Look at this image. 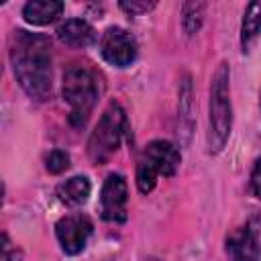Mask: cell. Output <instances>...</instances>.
Segmentation results:
<instances>
[{"label":"cell","instance_id":"e0dca14e","mask_svg":"<svg viewBox=\"0 0 261 261\" xmlns=\"http://www.w3.org/2000/svg\"><path fill=\"white\" fill-rule=\"evenodd\" d=\"M2 261H20V251L12 247L8 234H2Z\"/></svg>","mask_w":261,"mask_h":261},{"label":"cell","instance_id":"5bb4252c","mask_svg":"<svg viewBox=\"0 0 261 261\" xmlns=\"http://www.w3.org/2000/svg\"><path fill=\"white\" fill-rule=\"evenodd\" d=\"M204 4L202 2H186L181 6V27L186 35H196L204 20Z\"/></svg>","mask_w":261,"mask_h":261},{"label":"cell","instance_id":"7c38bea8","mask_svg":"<svg viewBox=\"0 0 261 261\" xmlns=\"http://www.w3.org/2000/svg\"><path fill=\"white\" fill-rule=\"evenodd\" d=\"M90 181L84 175H73L57 186V198L65 206H82L90 198Z\"/></svg>","mask_w":261,"mask_h":261},{"label":"cell","instance_id":"52a82bcc","mask_svg":"<svg viewBox=\"0 0 261 261\" xmlns=\"http://www.w3.org/2000/svg\"><path fill=\"white\" fill-rule=\"evenodd\" d=\"M92 230H94V224L86 214H69L55 224V237L67 255L82 253Z\"/></svg>","mask_w":261,"mask_h":261},{"label":"cell","instance_id":"6da1fadb","mask_svg":"<svg viewBox=\"0 0 261 261\" xmlns=\"http://www.w3.org/2000/svg\"><path fill=\"white\" fill-rule=\"evenodd\" d=\"M10 61L20 88L45 100L51 92V43L45 35L16 31L10 45Z\"/></svg>","mask_w":261,"mask_h":261},{"label":"cell","instance_id":"30bf717a","mask_svg":"<svg viewBox=\"0 0 261 261\" xmlns=\"http://www.w3.org/2000/svg\"><path fill=\"white\" fill-rule=\"evenodd\" d=\"M57 37L61 43L69 47H90L96 41V31L90 22L82 18H69L57 29Z\"/></svg>","mask_w":261,"mask_h":261},{"label":"cell","instance_id":"d6986e66","mask_svg":"<svg viewBox=\"0 0 261 261\" xmlns=\"http://www.w3.org/2000/svg\"><path fill=\"white\" fill-rule=\"evenodd\" d=\"M147 261H161V259H147Z\"/></svg>","mask_w":261,"mask_h":261},{"label":"cell","instance_id":"ba28073f","mask_svg":"<svg viewBox=\"0 0 261 261\" xmlns=\"http://www.w3.org/2000/svg\"><path fill=\"white\" fill-rule=\"evenodd\" d=\"M126 202L128 190L126 179L120 173H110L102 186L100 194V214L108 222H124L126 220Z\"/></svg>","mask_w":261,"mask_h":261},{"label":"cell","instance_id":"2e32d148","mask_svg":"<svg viewBox=\"0 0 261 261\" xmlns=\"http://www.w3.org/2000/svg\"><path fill=\"white\" fill-rule=\"evenodd\" d=\"M120 8L126 10L128 14H143L151 8H155V2H137V0H130V2H120Z\"/></svg>","mask_w":261,"mask_h":261},{"label":"cell","instance_id":"7a4b0ae2","mask_svg":"<svg viewBox=\"0 0 261 261\" xmlns=\"http://www.w3.org/2000/svg\"><path fill=\"white\" fill-rule=\"evenodd\" d=\"M100 82L94 69L86 65H71L63 73V98L69 104V122L84 126L98 102Z\"/></svg>","mask_w":261,"mask_h":261},{"label":"cell","instance_id":"8992f818","mask_svg":"<svg viewBox=\"0 0 261 261\" xmlns=\"http://www.w3.org/2000/svg\"><path fill=\"white\" fill-rule=\"evenodd\" d=\"M100 53L110 65L126 67L137 57V41L128 31L120 27H110L100 39Z\"/></svg>","mask_w":261,"mask_h":261},{"label":"cell","instance_id":"9a60e30c","mask_svg":"<svg viewBox=\"0 0 261 261\" xmlns=\"http://www.w3.org/2000/svg\"><path fill=\"white\" fill-rule=\"evenodd\" d=\"M45 167L51 173H63L69 167V155L61 149H55L45 157Z\"/></svg>","mask_w":261,"mask_h":261},{"label":"cell","instance_id":"4fadbf2b","mask_svg":"<svg viewBox=\"0 0 261 261\" xmlns=\"http://www.w3.org/2000/svg\"><path fill=\"white\" fill-rule=\"evenodd\" d=\"M261 33V2H251L245 10L243 24H241V43L243 49H249V45L257 39Z\"/></svg>","mask_w":261,"mask_h":261},{"label":"cell","instance_id":"9c48e42d","mask_svg":"<svg viewBox=\"0 0 261 261\" xmlns=\"http://www.w3.org/2000/svg\"><path fill=\"white\" fill-rule=\"evenodd\" d=\"M226 253L230 261H257L259 243L255 232L249 226H239L226 237Z\"/></svg>","mask_w":261,"mask_h":261},{"label":"cell","instance_id":"3957f363","mask_svg":"<svg viewBox=\"0 0 261 261\" xmlns=\"http://www.w3.org/2000/svg\"><path fill=\"white\" fill-rule=\"evenodd\" d=\"M232 114H230V90H228V65L220 63L212 77L210 88V133L208 145L210 151L218 153L230 135Z\"/></svg>","mask_w":261,"mask_h":261},{"label":"cell","instance_id":"8fae6325","mask_svg":"<svg viewBox=\"0 0 261 261\" xmlns=\"http://www.w3.org/2000/svg\"><path fill=\"white\" fill-rule=\"evenodd\" d=\"M63 12V2L59 0H31L22 8V16L29 24L45 27L55 22Z\"/></svg>","mask_w":261,"mask_h":261},{"label":"cell","instance_id":"ac0fdd59","mask_svg":"<svg viewBox=\"0 0 261 261\" xmlns=\"http://www.w3.org/2000/svg\"><path fill=\"white\" fill-rule=\"evenodd\" d=\"M251 190L261 200V159H257V163L251 171Z\"/></svg>","mask_w":261,"mask_h":261},{"label":"cell","instance_id":"277c9868","mask_svg":"<svg viewBox=\"0 0 261 261\" xmlns=\"http://www.w3.org/2000/svg\"><path fill=\"white\" fill-rule=\"evenodd\" d=\"M126 128V114L118 102H110L104 114L100 116L96 128L90 135L88 141V157L96 163L102 165L106 163L114 151L120 147L122 135Z\"/></svg>","mask_w":261,"mask_h":261},{"label":"cell","instance_id":"5b68a950","mask_svg":"<svg viewBox=\"0 0 261 261\" xmlns=\"http://www.w3.org/2000/svg\"><path fill=\"white\" fill-rule=\"evenodd\" d=\"M179 167V151L173 143L169 141H151L137 165V186L139 192L149 194L155 184L157 177H169L177 171Z\"/></svg>","mask_w":261,"mask_h":261}]
</instances>
